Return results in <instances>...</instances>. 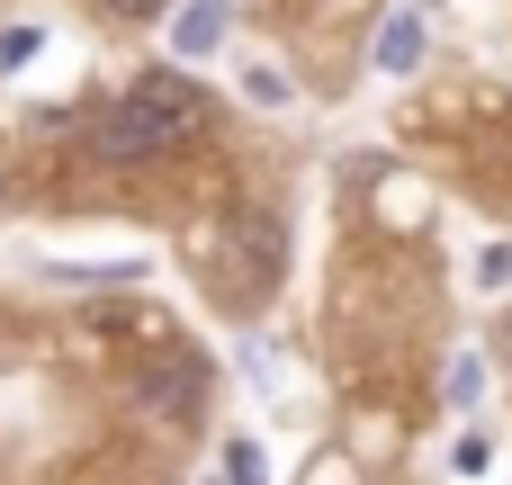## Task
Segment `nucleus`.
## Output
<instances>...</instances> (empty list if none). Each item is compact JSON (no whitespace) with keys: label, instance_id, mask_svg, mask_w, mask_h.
<instances>
[{"label":"nucleus","instance_id":"nucleus-2","mask_svg":"<svg viewBox=\"0 0 512 485\" xmlns=\"http://www.w3.org/2000/svg\"><path fill=\"white\" fill-rule=\"evenodd\" d=\"M144 405L171 414V423H198V369H189V360H180V369H153V378H144Z\"/></svg>","mask_w":512,"mask_h":485},{"label":"nucleus","instance_id":"nucleus-3","mask_svg":"<svg viewBox=\"0 0 512 485\" xmlns=\"http://www.w3.org/2000/svg\"><path fill=\"white\" fill-rule=\"evenodd\" d=\"M414 63H423V18L396 9V18L378 27V72H414Z\"/></svg>","mask_w":512,"mask_h":485},{"label":"nucleus","instance_id":"nucleus-8","mask_svg":"<svg viewBox=\"0 0 512 485\" xmlns=\"http://www.w3.org/2000/svg\"><path fill=\"white\" fill-rule=\"evenodd\" d=\"M36 45H45V27H9V36H0V72H18V63H36Z\"/></svg>","mask_w":512,"mask_h":485},{"label":"nucleus","instance_id":"nucleus-4","mask_svg":"<svg viewBox=\"0 0 512 485\" xmlns=\"http://www.w3.org/2000/svg\"><path fill=\"white\" fill-rule=\"evenodd\" d=\"M216 36H225V0H189V9H180V27H171V45H180V54H216Z\"/></svg>","mask_w":512,"mask_h":485},{"label":"nucleus","instance_id":"nucleus-9","mask_svg":"<svg viewBox=\"0 0 512 485\" xmlns=\"http://www.w3.org/2000/svg\"><path fill=\"white\" fill-rule=\"evenodd\" d=\"M477 279H486V288H512V243H486V261H477Z\"/></svg>","mask_w":512,"mask_h":485},{"label":"nucleus","instance_id":"nucleus-5","mask_svg":"<svg viewBox=\"0 0 512 485\" xmlns=\"http://www.w3.org/2000/svg\"><path fill=\"white\" fill-rule=\"evenodd\" d=\"M234 243H252V279H279V225L270 216H243Z\"/></svg>","mask_w":512,"mask_h":485},{"label":"nucleus","instance_id":"nucleus-7","mask_svg":"<svg viewBox=\"0 0 512 485\" xmlns=\"http://www.w3.org/2000/svg\"><path fill=\"white\" fill-rule=\"evenodd\" d=\"M225 485H270V468H261V450H252V441H234V450H225Z\"/></svg>","mask_w":512,"mask_h":485},{"label":"nucleus","instance_id":"nucleus-1","mask_svg":"<svg viewBox=\"0 0 512 485\" xmlns=\"http://www.w3.org/2000/svg\"><path fill=\"white\" fill-rule=\"evenodd\" d=\"M207 126V99H198V81H180V72H144L108 117H99V153L108 162H144V153H171V144H189Z\"/></svg>","mask_w":512,"mask_h":485},{"label":"nucleus","instance_id":"nucleus-11","mask_svg":"<svg viewBox=\"0 0 512 485\" xmlns=\"http://www.w3.org/2000/svg\"><path fill=\"white\" fill-rule=\"evenodd\" d=\"M0 198H9V180H0Z\"/></svg>","mask_w":512,"mask_h":485},{"label":"nucleus","instance_id":"nucleus-6","mask_svg":"<svg viewBox=\"0 0 512 485\" xmlns=\"http://www.w3.org/2000/svg\"><path fill=\"white\" fill-rule=\"evenodd\" d=\"M477 387H486V360H477V351H459V360H450V405L468 414V405H477Z\"/></svg>","mask_w":512,"mask_h":485},{"label":"nucleus","instance_id":"nucleus-10","mask_svg":"<svg viewBox=\"0 0 512 485\" xmlns=\"http://www.w3.org/2000/svg\"><path fill=\"white\" fill-rule=\"evenodd\" d=\"M99 9H117V18H162L171 0H99Z\"/></svg>","mask_w":512,"mask_h":485}]
</instances>
